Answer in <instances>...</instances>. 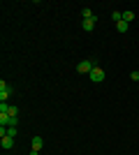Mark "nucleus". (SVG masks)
Here are the masks:
<instances>
[{
    "instance_id": "nucleus-7",
    "label": "nucleus",
    "mask_w": 139,
    "mask_h": 155,
    "mask_svg": "<svg viewBox=\"0 0 139 155\" xmlns=\"http://www.w3.org/2000/svg\"><path fill=\"white\" fill-rule=\"evenodd\" d=\"M81 16H84V19H93L95 14H93V9H91V7H84V9H81Z\"/></svg>"
},
{
    "instance_id": "nucleus-4",
    "label": "nucleus",
    "mask_w": 139,
    "mask_h": 155,
    "mask_svg": "<svg viewBox=\"0 0 139 155\" xmlns=\"http://www.w3.org/2000/svg\"><path fill=\"white\" fill-rule=\"evenodd\" d=\"M0 146H2L5 150L14 148V137H0Z\"/></svg>"
},
{
    "instance_id": "nucleus-6",
    "label": "nucleus",
    "mask_w": 139,
    "mask_h": 155,
    "mask_svg": "<svg viewBox=\"0 0 139 155\" xmlns=\"http://www.w3.org/2000/svg\"><path fill=\"white\" fill-rule=\"evenodd\" d=\"M127 28H130V23H127V21H118V23H116V30H118V32H125Z\"/></svg>"
},
{
    "instance_id": "nucleus-8",
    "label": "nucleus",
    "mask_w": 139,
    "mask_h": 155,
    "mask_svg": "<svg viewBox=\"0 0 139 155\" xmlns=\"http://www.w3.org/2000/svg\"><path fill=\"white\" fill-rule=\"evenodd\" d=\"M111 19H114V23H118V21H123V12H114V14H111Z\"/></svg>"
},
{
    "instance_id": "nucleus-5",
    "label": "nucleus",
    "mask_w": 139,
    "mask_h": 155,
    "mask_svg": "<svg viewBox=\"0 0 139 155\" xmlns=\"http://www.w3.org/2000/svg\"><path fill=\"white\" fill-rule=\"evenodd\" d=\"M33 150H42V146H44V139H42V137H33Z\"/></svg>"
},
{
    "instance_id": "nucleus-1",
    "label": "nucleus",
    "mask_w": 139,
    "mask_h": 155,
    "mask_svg": "<svg viewBox=\"0 0 139 155\" xmlns=\"http://www.w3.org/2000/svg\"><path fill=\"white\" fill-rule=\"evenodd\" d=\"M88 77H91V81H95V84H102L107 74H104V70H102V67H98V65H95V67H93V72L88 74Z\"/></svg>"
},
{
    "instance_id": "nucleus-14",
    "label": "nucleus",
    "mask_w": 139,
    "mask_h": 155,
    "mask_svg": "<svg viewBox=\"0 0 139 155\" xmlns=\"http://www.w3.org/2000/svg\"><path fill=\"white\" fill-rule=\"evenodd\" d=\"M28 155H40V150H33V148H30V153H28Z\"/></svg>"
},
{
    "instance_id": "nucleus-9",
    "label": "nucleus",
    "mask_w": 139,
    "mask_h": 155,
    "mask_svg": "<svg viewBox=\"0 0 139 155\" xmlns=\"http://www.w3.org/2000/svg\"><path fill=\"white\" fill-rule=\"evenodd\" d=\"M132 19H134V12H123V21H127V23H130Z\"/></svg>"
},
{
    "instance_id": "nucleus-3",
    "label": "nucleus",
    "mask_w": 139,
    "mask_h": 155,
    "mask_svg": "<svg viewBox=\"0 0 139 155\" xmlns=\"http://www.w3.org/2000/svg\"><path fill=\"white\" fill-rule=\"evenodd\" d=\"M95 26H98V16H93V19H84V21H81V28H84L86 32H91Z\"/></svg>"
},
{
    "instance_id": "nucleus-2",
    "label": "nucleus",
    "mask_w": 139,
    "mask_h": 155,
    "mask_svg": "<svg viewBox=\"0 0 139 155\" xmlns=\"http://www.w3.org/2000/svg\"><path fill=\"white\" fill-rule=\"evenodd\" d=\"M93 67H95V63H93V60H81V63L77 65V72H79V74H91Z\"/></svg>"
},
{
    "instance_id": "nucleus-11",
    "label": "nucleus",
    "mask_w": 139,
    "mask_h": 155,
    "mask_svg": "<svg viewBox=\"0 0 139 155\" xmlns=\"http://www.w3.org/2000/svg\"><path fill=\"white\" fill-rule=\"evenodd\" d=\"M9 116H12V118H19V109L12 107V104H9Z\"/></svg>"
},
{
    "instance_id": "nucleus-10",
    "label": "nucleus",
    "mask_w": 139,
    "mask_h": 155,
    "mask_svg": "<svg viewBox=\"0 0 139 155\" xmlns=\"http://www.w3.org/2000/svg\"><path fill=\"white\" fill-rule=\"evenodd\" d=\"M0 114H9V104L7 102H0Z\"/></svg>"
},
{
    "instance_id": "nucleus-13",
    "label": "nucleus",
    "mask_w": 139,
    "mask_h": 155,
    "mask_svg": "<svg viewBox=\"0 0 139 155\" xmlns=\"http://www.w3.org/2000/svg\"><path fill=\"white\" fill-rule=\"evenodd\" d=\"M130 79H132V81H139V72H132V74H130Z\"/></svg>"
},
{
    "instance_id": "nucleus-12",
    "label": "nucleus",
    "mask_w": 139,
    "mask_h": 155,
    "mask_svg": "<svg viewBox=\"0 0 139 155\" xmlns=\"http://www.w3.org/2000/svg\"><path fill=\"white\" fill-rule=\"evenodd\" d=\"M7 137H16V127H7Z\"/></svg>"
}]
</instances>
